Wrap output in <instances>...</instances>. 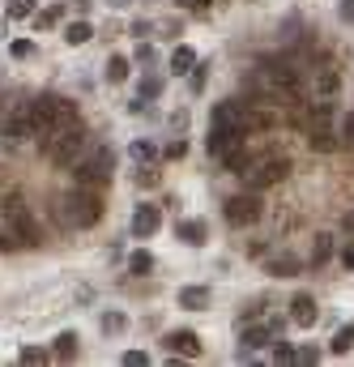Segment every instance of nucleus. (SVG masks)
Instances as JSON below:
<instances>
[{
    "mask_svg": "<svg viewBox=\"0 0 354 367\" xmlns=\"http://www.w3.org/2000/svg\"><path fill=\"white\" fill-rule=\"evenodd\" d=\"M52 214H56V223H60V227L82 231V227H94L98 218H103V197H98V188L77 184L73 192H60L56 205H52Z\"/></svg>",
    "mask_w": 354,
    "mask_h": 367,
    "instance_id": "f257e3e1",
    "label": "nucleus"
},
{
    "mask_svg": "<svg viewBox=\"0 0 354 367\" xmlns=\"http://www.w3.org/2000/svg\"><path fill=\"white\" fill-rule=\"evenodd\" d=\"M30 120H35V133H39V137H47L52 129L82 124L77 107H73L68 99H60V94H39V99L30 103Z\"/></svg>",
    "mask_w": 354,
    "mask_h": 367,
    "instance_id": "f03ea898",
    "label": "nucleus"
},
{
    "mask_svg": "<svg viewBox=\"0 0 354 367\" xmlns=\"http://www.w3.org/2000/svg\"><path fill=\"white\" fill-rule=\"evenodd\" d=\"M86 150V129L82 124H68V129H52L43 141V158L56 162V167H73Z\"/></svg>",
    "mask_w": 354,
    "mask_h": 367,
    "instance_id": "7ed1b4c3",
    "label": "nucleus"
},
{
    "mask_svg": "<svg viewBox=\"0 0 354 367\" xmlns=\"http://www.w3.org/2000/svg\"><path fill=\"white\" fill-rule=\"evenodd\" d=\"M73 167H77V184H86V188H103V184L111 180V171H115V154L107 150V145H94L90 158H77Z\"/></svg>",
    "mask_w": 354,
    "mask_h": 367,
    "instance_id": "20e7f679",
    "label": "nucleus"
},
{
    "mask_svg": "<svg viewBox=\"0 0 354 367\" xmlns=\"http://www.w3.org/2000/svg\"><path fill=\"white\" fill-rule=\"evenodd\" d=\"M222 214H226V223H231V227H252V223L265 214V201H261L257 188H252V192H235V197L226 201Z\"/></svg>",
    "mask_w": 354,
    "mask_h": 367,
    "instance_id": "39448f33",
    "label": "nucleus"
},
{
    "mask_svg": "<svg viewBox=\"0 0 354 367\" xmlns=\"http://www.w3.org/2000/svg\"><path fill=\"white\" fill-rule=\"evenodd\" d=\"M290 176V158H265V162H252V171H248V184L252 188H273V184H282Z\"/></svg>",
    "mask_w": 354,
    "mask_h": 367,
    "instance_id": "423d86ee",
    "label": "nucleus"
},
{
    "mask_svg": "<svg viewBox=\"0 0 354 367\" xmlns=\"http://www.w3.org/2000/svg\"><path fill=\"white\" fill-rule=\"evenodd\" d=\"M209 120H214V129H235V133H252L248 124H252V107H243L239 99H231V103H218L214 111H209Z\"/></svg>",
    "mask_w": 354,
    "mask_h": 367,
    "instance_id": "0eeeda50",
    "label": "nucleus"
},
{
    "mask_svg": "<svg viewBox=\"0 0 354 367\" xmlns=\"http://www.w3.org/2000/svg\"><path fill=\"white\" fill-rule=\"evenodd\" d=\"M158 227H162L158 205H137V209H133V235H137V239H154Z\"/></svg>",
    "mask_w": 354,
    "mask_h": 367,
    "instance_id": "6e6552de",
    "label": "nucleus"
},
{
    "mask_svg": "<svg viewBox=\"0 0 354 367\" xmlns=\"http://www.w3.org/2000/svg\"><path fill=\"white\" fill-rule=\"evenodd\" d=\"M290 321H295L299 329H312V325L320 321L316 299H312V295H295V299H290Z\"/></svg>",
    "mask_w": 354,
    "mask_h": 367,
    "instance_id": "1a4fd4ad",
    "label": "nucleus"
},
{
    "mask_svg": "<svg viewBox=\"0 0 354 367\" xmlns=\"http://www.w3.org/2000/svg\"><path fill=\"white\" fill-rule=\"evenodd\" d=\"M167 350H175V355H188V359H196V355H201V337H196L192 329H175V333H167Z\"/></svg>",
    "mask_w": 354,
    "mask_h": 367,
    "instance_id": "9d476101",
    "label": "nucleus"
},
{
    "mask_svg": "<svg viewBox=\"0 0 354 367\" xmlns=\"http://www.w3.org/2000/svg\"><path fill=\"white\" fill-rule=\"evenodd\" d=\"M269 337H273V325H257V329H243V337H239V355L248 359L252 350H265V346H269Z\"/></svg>",
    "mask_w": 354,
    "mask_h": 367,
    "instance_id": "9b49d317",
    "label": "nucleus"
},
{
    "mask_svg": "<svg viewBox=\"0 0 354 367\" xmlns=\"http://www.w3.org/2000/svg\"><path fill=\"white\" fill-rule=\"evenodd\" d=\"M30 133H35L30 107H26V111H9V120H5V137H13V141H26Z\"/></svg>",
    "mask_w": 354,
    "mask_h": 367,
    "instance_id": "f8f14e48",
    "label": "nucleus"
},
{
    "mask_svg": "<svg viewBox=\"0 0 354 367\" xmlns=\"http://www.w3.org/2000/svg\"><path fill=\"white\" fill-rule=\"evenodd\" d=\"M175 235H180V243H188V248H201L205 235H209V227L201 223V218H184V223L175 227Z\"/></svg>",
    "mask_w": 354,
    "mask_h": 367,
    "instance_id": "ddd939ff",
    "label": "nucleus"
},
{
    "mask_svg": "<svg viewBox=\"0 0 354 367\" xmlns=\"http://www.w3.org/2000/svg\"><path fill=\"white\" fill-rule=\"evenodd\" d=\"M239 141H243V133H235V129H214V133H209V154L222 158V154H231Z\"/></svg>",
    "mask_w": 354,
    "mask_h": 367,
    "instance_id": "4468645a",
    "label": "nucleus"
},
{
    "mask_svg": "<svg viewBox=\"0 0 354 367\" xmlns=\"http://www.w3.org/2000/svg\"><path fill=\"white\" fill-rule=\"evenodd\" d=\"M192 68H196V52H192L188 43H180V47L171 52V73H175V77H188Z\"/></svg>",
    "mask_w": 354,
    "mask_h": 367,
    "instance_id": "2eb2a0df",
    "label": "nucleus"
},
{
    "mask_svg": "<svg viewBox=\"0 0 354 367\" xmlns=\"http://www.w3.org/2000/svg\"><path fill=\"white\" fill-rule=\"evenodd\" d=\"M180 308L205 312V308H209V286H184V290H180Z\"/></svg>",
    "mask_w": 354,
    "mask_h": 367,
    "instance_id": "dca6fc26",
    "label": "nucleus"
},
{
    "mask_svg": "<svg viewBox=\"0 0 354 367\" xmlns=\"http://www.w3.org/2000/svg\"><path fill=\"white\" fill-rule=\"evenodd\" d=\"M265 269H269L273 278H295L299 269H303V261H299V256H286V252H282V256H269V265H265Z\"/></svg>",
    "mask_w": 354,
    "mask_h": 367,
    "instance_id": "f3484780",
    "label": "nucleus"
},
{
    "mask_svg": "<svg viewBox=\"0 0 354 367\" xmlns=\"http://www.w3.org/2000/svg\"><path fill=\"white\" fill-rule=\"evenodd\" d=\"M77 350H82V337L73 333V329H64V333L56 337V346H52V355L64 359V363H68V359H77Z\"/></svg>",
    "mask_w": 354,
    "mask_h": 367,
    "instance_id": "a211bd4d",
    "label": "nucleus"
},
{
    "mask_svg": "<svg viewBox=\"0 0 354 367\" xmlns=\"http://www.w3.org/2000/svg\"><path fill=\"white\" fill-rule=\"evenodd\" d=\"M222 167H226V171H235V176H248V171H252V154L243 150V141L235 145L231 154H222Z\"/></svg>",
    "mask_w": 354,
    "mask_h": 367,
    "instance_id": "6ab92c4d",
    "label": "nucleus"
},
{
    "mask_svg": "<svg viewBox=\"0 0 354 367\" xmlns=\"http://www.w3.org/2000/svg\"><path fill=\"white\" fill-rule=\"evenodd\" d=\"M94 39V26H90V21H68V26H64V43L68 47H82V43H90Z\"/></svg>",
    "mask_w": 354,
    "mask_h": 367,
    "instance_id": "aec40b11",
    "label": "nucleus"
},
{
    "mask_svg": "<svg viewBox=\"0 0 354 367\" xmlns=\"http://www.w3.org/2000/svg\"><path fill=\"white\" fill-rule=\"evenodd\" d=\"M149 269H154V252L137 248V252L129 256V274H133V278H149Z\"/></svg>",
    "mask_w": 354,
    "mask_h": 367,
    "instance_id": "412c9836",
    "label": "nucleus"
},
{
    "mask_svg": "<svg viewBox=\"0 0 354 367\" xmlns=\"http://www.w3.org/2000/svg\"><path fill=\"white\" fill-rule=\"evenodd\" d=\"M35 13H39L35 0H9V5H5V17H9V21H26V17H35Z\"/></svg>",
    "mask_w": 354,
    "mask_h": 367,
    "instance_id": "4be33fe9",
    "label": "nucleus"
},
{
    "mask_svg": "<svg viewBox=\"0 0 354 367\" xmlns=\"http://www.w3.org/2000/svg\"><path fill=\"white\" fill-rule=\"evenodd\" d=\"M328 350H333V355H350L354 350V325H342L333 333V341H328Z\"/></svg>",
    "mask_w": 354,
    "mask_h": 367,
    "instance_id": "5701e85b",
    "label": "nucleus"
},
{
    "mask_svg": "<svg viewBox=\"0 0 354 367\" xmlns=\"http://www.w3.org/2000/svg\"><path fill=\"white\" fill-rule=\"evenodd\" d=\"M129 73H133V68H129V56H111V60H107V82L120 86L124 77H129Z\"/></svg>",
    "mask_w": 354,
    "mask_h": 367,
    "instance_id": "b1692460",
    "label": "nucleus"
},
{
    "mask_svg": "<svg viewBox=\"0 0 354 367\" xmlns=\"http://www.w3.org/2000/svg\"><path fill=\"white\" fill-rule=\"evenodd\" d=\"M129 154H133L137 162H154V158H158V145L141 137V141H133V150H129Z\"/></svg>",
    "mask_w": 354,
    "mask_h": 367,
    "instance_id": "393cba45",
    "label": "nucleus"
},
{
    "mask_svg": "<svg viewBox=\"0 0 354 367\" xmlns=\"http://www.w3.org/2000/svg\"><path fill=\"white\" fill-rule=\"evenodd\" d=\"M129 329V316L124 312H103V333H124Z\"/></svg>",
    "mask_w": 354,
    "mask_h": 367,
    "instance_id": "a878e982",
    "label": "nucleus"
},
{
    "mask_svg": "<svg viewBox=\"0 0 354 367\" xmlns=\"http://www.w3.org/2000/svg\"><path fill=\"white\" fill-rule=\"evenodd\" d=\"M60 17H64V9H60V5H52V9H43V13H35V26H39V30H47V26H56Z\"/></svg>",
    "mask_w": 354,
    "mask_h": 367,
    "instance_id": "bb28decb",
    "label": "nucleus"
},
{
    "mask_svg": "<svg viewBox=\"0 0 354 367\" xmlns=\"http://www.w3.org/2000/svg\"><path fill=\"white\" fill-rule=\"evenodd\" d=\"M328 256H333V239H328V235H316V252H312V265H324Z\"/></svg>",
    "mask_w": 354,
    "mask_h": 367,
    "instance_id": "cd10ccee",
    "label": "nucleus"
},
{
    "mask_svg": "<svg viewBox=\"0 0 354 367\" xmlns=\"http://www.w3.org/2000/svg\"><path fill=\"white\" fill-rule=\"evenodd\" d=\"M9 56H13V60H30V56H35V43H30V39H13V43H9Z\"/></svg>",
    "mask_w": 354,
    "mask_h": 367,
    "instance_id": "c85d7f7f",
    "label": "nucleus"
},
{
    "mask_svg": "<svg viewBox=\"0 0 354 367\" xmlns=\"http://www.w3.org/2000/svg\"><path fill=\"white\" fill-rule=\"evenodd\" d=\"M47 359H52V350H43V346H26V350H21V363H30V367L47 363Z\"/></svg>",
    "mask_w": 354,
    "mask_h": 367,
    "instance_id": "c756f323",
    "label": "nucleus"
},
{
    "mask_svg": "<svg viewBox=\"0 0 354 367\" xmlns=\"http://www.w3.org/2000/svg\"><path fill=\"white\" fill-rule=\"evenodd\" d=\"M162 94V77H141V99H158Z\"/></svg>",
    "mask_w": 354,
    "mask_h": 367,
    "instance_id": "7c9ffc66",
    "label": "nucleus"
},
{
    "mask_svg": "<svg viewBox=\"0 0 354 367\" xmlns=\"http://www.w3.org/2000/svg\"><path fill=\"white\" fill-rule=\"evenodd\" d=\"M320 359V350L316 346H303V350H295V363H316Z\"/></svg>",
    "mask_w": 354,
    "mask_h": 367,
    "instance_id": "2f4dec72",
    "label": "nucleus"
},
{
    "mask_svg": "<svg viewBox=\"0 0 354 367\" xmlns=\"http://www.w3.org/2000/svg\"><path fill=\"white\" fill-rule=\"evenodd\" d=\"M184 154H188V141H184V137L167 145V158H184Z\"/></svg>",
    "mask_w": 354,
    "mask_h": 367,
    "instance_id": "473e14b6",
    "label": "nucleus"
},
{
    "mask_svg": "<svg viewBox=\"0 0 354 367\" xmlns=\"http://www.w3.org/2000/svg\"><path fill=\"white\" fill-rule=\"evenodd\" d=\"M124 363H129V367H145L149 355H145V350H129V355H124Z\"/></svg>",
    "mask_w": 354,
    "mask_h": 367,
    "instance_id": "72a5a7b5",
    "label": "nucleus"
},
{
    "mask_svg": "<svg viewBox=\"0 0 354 367\" xmlns=\"http://www.w3.org/2000/svg\"><path fill=\"white\" fill-rule=\"evenodd\" d=\"M273 359H277V363H295V346H286V341H282V346L273 350Z\"/></svg>",
    "mask_w": 354,
    "mask_h": 367,
    "instance_id": "f704fd0d",
    "label": "nucleus"
},
{
    "mask_svg": "<svg viewBox=\"0 0 354 367\" xmlns=\"http://www.w3.org/2000/svg\"><path fill=\"white\" fill-rule=\"evenodd\" d=\"M342 137H346V141H350V145H354V111H350V115H346V124H342Z\"/></svg>",
    "mask_w": 354,
    "mask_h": 367,
    "instance_id": "c9c22d12",
    "label": "nucleus"
},
{
    "mask_svg": "<svg viewBox=\"0 0 354 367\" xmlns=\"http://www.w3.org/2000/svg\"><path fill=\"white\" fill-rule=\"evenodd\" d=\"M137 60H141V64H149V60H154V47L141 43V47H137Z\"/></svg>",
    "mask_w": 354,
    "mask_h": 367,
    "instance_id": "e433bc0d",
    "label": "nucleus"
},
{
    "mask_svg": "<svg viewBox=\"0 0 354 367\" xmlns=\"http://www.w3.org/2000/svg\"><path fill=\"white\" fill-rule=\"evenodd\" d=\"M154 180H158V171H141V176H137V184H141V188H149Z\"/></svg>",
    "mask_w": 354,
    "mask_h": 367,
    "instance_id": "4c0bfd02",
    "label": "nucleus"
},
{
    "mask_svg": "<svg viewBox=\"0 0 354 367\" xmlns=\"http://www.w3.org/2000/svg\"><path fill=\"white\" fill-rule=\"evenodd\" d=\"M180 5H184V9H196V13H201V9L209 5V0H180Z\"/></svg>",
    "mask_w": 354,
    "mask_h": 367,
    "instance_id": "58836bf2",
    "label": "nucleus"
},
{
    "mask_svg": "<svg viewBox=\"0 0 354 367\" xmlns=\"http://www.w3.org/2000/svg\"><path fill=\"white\" fill-rule=\"evenodd\" d=\"M342 21H354V0H346V5H342Z\"/></svg>",
    "mask_w": 354,
    "mask_h": 367,
    "instance_id": "ea45409f",
    "label": "nucleus"
},
{
    "mask_svg": "<svg viewBox=\"0 0 354 367\" xmlns=\"http://www.w3.org/2000/svg\"><path fill=\"white\" fill-rule=\"evenodd\" d=\"M346 231H350V235H354V209H350V214H346Z\"/></svg>",
    "mask_w": 354,
    "mask_h": 367,
    "instance_id": "a19ab883",
    "label": "nucleus"
},
{
    "mask_svg": "<svg viewBox=\"0 0 354 367\" xmlns=\"http://www.w3.org/2000/svg\"><path fill=\"white\" fill-rule=\"evenodd\" d=\"M342 261H346V269H354V248H350V252H346Z\"/></svg>",
    "mask_w": 354,
    "mask_h": 367,
    "instance_id": "79ce46f5",
    "label": "nucleus"
},
{
    "mask_svg": "<svg viewBox=\"0 0 354 367\" xmlns=\"http://www.w3.org/2000/svg\"><path fill=\"white\" fill-rule=\"evenodd\" d=\"M107 5H115V9H124V5H129V0H107Z\"/></svg>",
    "mask_w": 354,
    "mask_h": 367,
    "instance_id": "37998d69",
    "label": "nucleus"
},
{
    "mask_svg": "<svg viewBox=\"0 0 354 367\" xmlns=\"http://www.w3.org/2000/svg\"><path fill=\"white\" fill-rule=\"evenodd\" d=\"M5 21H9V17H0V30H5Z\"/></svg>",
    "mask_w": 354,
    "mask_h": 367,
    "instance_id": "c03bdc74",
    "label": "nucleus"
}]
</instances>
